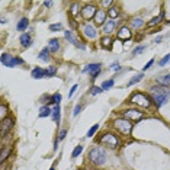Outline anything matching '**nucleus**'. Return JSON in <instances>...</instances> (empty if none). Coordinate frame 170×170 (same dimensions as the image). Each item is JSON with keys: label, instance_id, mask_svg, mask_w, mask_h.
<instances>
[{"label": "nucleus", "instance_id": "nucleus-1", "mask_svg": "<svg viewBox=\"0 0 170 170\" xmlns=\"http://www.w3.org/2000/svg\"><path fill=\"white\" fill-rule=\"evenodd\" d=\"M89 160L93 166L96 167H100L103 166L108 160V154H106V150L105 148H100V147H92L89 150Z\"/></svg>", "mask_w": 170, "mask_h": 170}, {"label": "nucleus", "instance_id": "nucleus-2", "mask_svg": "<svg viewBox=\"0 0 170 170\" xmlns=\"http://www.w3.org/2000/svg\"><path fill=\"white\" fill-rule=\"evenodd\" d=\"M128 102L131 103V105H138V106H141V108H145V109H148L151 106V99L148 98V96H145L144 93H141V92H134V93L129 96Z\"/></svg>", "mask_w": 170, "mask_h": 170}, {"label": "nucleus", "instance_id": "nucleus-3", "mask_svg": "<svg viewBox=\"0 0 170 170\" xmlns=\"http://www.w3.org/2000/svg\"><path fill=\"white\" fill-rule=\"evenodd\" d=\"M99 144H102L103 147H109V148H116L119 145V137L115 135L113 132H105L100 135V138L98 140Z\"/></svg>", "mask_w": 170, "mask_h": 170}, {"label": "nucleus", "instance_id": "nucleus-4", "mask_svg": "<svg viewBox=\"0 0 170 170\" xmlns=\"http://www.w3.org/2000/svg\"><path fill=\"white\" fill-rule=\"evenodd\" d=\"M113 128L118 129L122 135H129L132 131V124L129 121H127L125 118H122V119H115V121H113Z\"/></svg>", "mask_w": 170, "mask_h": 170}, {"label": "nucleus", "instance_id": "nucleus-5", "mask_svg": "<svg viewBox=\"0 0 170 170\" xmlns=\"http://www.w3.org/2000/svg\"><path fill=\"white\" fill-rule=\"evenodd\" d=\"M0 61H2V64L6 65V67H9V68L16 67V65H23V64H25V61H23L22 58H18V57H13V55L6 54V53L2 54Z\"/></svg>", "mask_w": 170, "mask_h": 170}, {"label": "nucleus", "instance_id": "nucleus-6", "mask_svg": "<svg viewBox=\"0 0 170 170\" xmlns=\"http://www.w3.org/2000/svg\"><path fill=\"white\" fill-rule=\"evenodd\" d=\"M82 34H83L87 39H96L98 31H96V26L92 25V23H84L83 26H82Z\"/></svg>", "mask_w": 170, "mask_h": 170}, {"label": "nucleus", "instance_id": "nucleus-7", "mask_svg": "<svg viewBox=\"0 0 170 170\" xmlns=\"http://www.w3.org/2000/svg\"><path fill=\"white\" fill-rule=\"evenodd\" d=\"M96 13H98V9H96V6H93V4H86V6H83V9H82V18L86 19V20L94 19Z\"/></svg>", "mask_w": 170, "mask_h": 170}, {"label": "nucleus", "instance_id": "nucleus-8", "mask_svg": "<svg viewBox=\"0 0 170 170\" xmlns=\"http://www.w3.org/2000/svg\"><path fill=\"white\" fill-rule=\"evenodd\" d=\"M124 118L127 119V121H141L144 118V113L140 112V110H137V109H128V110H125L124 112Z\"/></svg>", "mask_w": 170, "mask_h": 170}, {"label": "nucleus", "instance_id": "nucleus-9", "mask_svg": "<svg viewBox=\"0 0 170 170\" xmlns=\"http://www.w3.org/2000/svg\"><path fill=\"white\" fill-rule=\"evenodd\" d=\"M150 94H151V100L156 103V106H157V108H162V106L167 102V99H169L166 94L157 93V92H150Z\"/></svg>", "mask_w": 170, "mask_h": 170}, {"label": "nucleus", "instance_id": "nucleus-10", "mask_svg": "<svg viewBox=\"0 0 170 170\" xmlns=\"http://www.w3.org/2000/svg\"><path fill=\"white\" fill-rule=\"evenodd\" d=\"M13 125H15L13 118L8 116V118H4V119H2V124H0V127H2V135H6L8 132H10V129L13 128Z\"/></svg>", "mask_w": 170, "mask_h": 170}, {"label": "nucleus", "instance_id": "nucleus-11", "mask_svg": "<svg viewBox=\"0 0 170 170\" xmlns=\"http://www.w3.org/2000/svg\"><path fill=\"white\" fill-rule=\"evenodd\" d=\"M64 37H65V39H67L68 42H71L73 45L77 47V48H80V49H84V48H86V47H84V44H82V42H80L79 39H77V38L73 35L71 31H65V32H64Z\"/></svg>", "mask_w": 170, "mask_h": 170}, {"label": "nucleus", "instance_id": "nucleus-12", "mask_svg": "<svg viewBox=\"0 0 170 170\" xmlns=\"http://www.w3.org/2000/svg\"><path fill=\"white\" fill-rule=\"evenodd\" d=\"M116 37H118V39H121V41H127V39H131V38H132L131 29H129L128 26H122L121 29L118 31Z\"/></svg>", "mask_w": 170, "mask_h": 170}, {"label": "nucleus", "instance_id": "nucleus-13", "mask_svg": "<svg viewBox=\"0 0 170 170\" xmlns=\"http://www.w3.org/2000/svg\"><path fill=\"white\" fill-rule=\"evenodd\" d=\"M116 25H118V22H115V20H112V19H110V20H108V22H105V25H103V34L108 37L110 32H113V31H115Z\"/></svg>", "mask_w": 170, "mask_h": 170}, {"label": "nucleus", "instance_id": "nucleus-14", "mask_svg": "<svg viewBox=\"0 0 170 170\" xmlns=\"http://www.w3.org/2000/svg\"><path fill=\"white\" fill-rule=\"evenodd\" d=\"M19 41H20L23 48H28V47L32 45V37H31V34H20Z\"/></svg>", "mask_w": 170, "mask_h": 170}, {"label": "nucleus", "instance_id": "nucleus-15", "mask_svg": "<svg viewBox=\"0 0 170 170\" xmlns=\"http://www.w3.org/2000/svg\"><path fill=\"white\" fill-rule=\"evenodd\" d=\"M34 79H42V77H47V68H41V67H35L32 71H31Z\"/></svg>", "mask_w": 170, "mask_h": 170}, {"label": "nucleus", "instance_id": "nucleus-16", "mask_svg": "<svg viewBox=\"0 0 170 170\" xmlns=\"http://www.w3.org/2000/svg\"><path fill=\"white\" fill-rule=\"evenodd\" d=\"M105 19H106V12L102 10V9H98V13L94 16V23L96 25H103L105 23Z\"/></svg>", "mask_w": 170, "mask_h": 170}, {"label": "nucleus", "instance_id": "nucleus-17", "mask_svg": "<svg viewBox=\"0 0 170 170\" xmlns=\"http://www.w3.org/2000/svg\"><path fill=\"white\" fill-rule=\"evenodd\" d=\"M150 92H157V93H163L166 94L167 98H170V89H167L166 86H160V84H156L150 89Z\"/></svg>", "mask_w": 170, "mask_h": 170}, {"label": "nucleus", "instance_id": "nucleus-18", "mask_svg": "<svg viewBox=\"0 0 170 170\" xmlns=\"http://www.w3.org/2000/svg\"><path fill=\"white\" fill-rule=\"evenodd\" d=\"M48 48L51 53H57V51H60V41L57 39V38H51L48 42Z\"/></svg>", "mask_w": 170, "mask_h": 170}, {"label": "nucleus", "instance_id": "nucleus-19", "mask_svg": "<svg viewBox=\"0 0 170 170\" xmlns=\"http://www.w3.org/2000/svg\"><path fill=\"white\" fill-rule=\"evenodd\" d=\"M100 67H102V65L99 64V63H93V64L86 65V68L83 70V73H90V74H94L96 71H100Z\"/></svg>", "mask_w": 170, "mask_h": 170}, {"label": "nucleus", "instance_id": "nucleus-20", "mask_svg": "<svg viewBox=\"0 0 170 170\" xmlns=\"http://www.w3.org/2000/svg\"><path fill=\"white\" fill-rule=\"evenodd\" d=\"M163 19H164V10H162L159 15L156 16V18L151 19L150 22H148V26H156V25H159V23L163 20Z\"/></svg>", "mask_w": 170, "mask_h": 170}, {"label": "nucleus", "instance_id": "nucleus-21", "mask_svg": "<svg viewBox=\"0 0 170 170\" xmlns=\"http://www.w3.org/2000/svg\"><path fill=\"white\" fill-rule=\"evenodd\" d=\"M38 58H39L41 61H45V63L47 61H49V48L48 47L41 49V53L38 54Z\"/></svg>", "mask_w": 170, "mask_h": 170}, {"label": "nucleus", "instance_id": "nucleus-22", "mask_svg": "<svg viewBox=\"0 0 170 170\" xmlns=\"http://www.w3.org/2000/svg\"><path fill=\"white\" fill-rule=\"evenodd\" d=\"M60 113H61L60 105H55L53 109V119L57 122V125H60Z\"/></svg>", "mask_w": 170, "mask_h": 170}, {"label": "nucleus", "instance_id": "nucleus-23", "mask_svg": "<svg viewBox=\"0 0 170 170\" xmlns=\"http://www.w3.org/2000/svg\"><path fill=\"white\" fill-rule=\"evenodd\" d=\"M160 86H170V74H164V76H160L159 79H157Z\"/></svg>", "mask_w": 170, "mask_h": 170}, {"label": "nucleus", "instance_id": "nucleus-24", "mask_svg": "<svg viewBox=\"0 0 170 170\" xmlns=\"http://www.w3.org/2000/svg\"><path fill=\"white\" fill-rule=\"evenodd\" d=\"M143 25H144V20H143L141 18H134V19H131V28H134V29H140Z\"/></svg>", "mask_w": 170, "mask_h": 170}, {"label": "nucleus", "instance_id": "nucleus-25", "mask_svg": "<svg viewBox=\"0 0 170 170\" xmlns=\"http://www.w3.org/2000/svg\"><path fill=\"white\" fill-rule=\"evenodd\" d=\"M28 26H29V20H28L26 18H22L18 22V26H16V28H18V31H25Z\"/></svg>", "mask_w": 170, "mask_h": 170}, {"label": "nucleus", "instance_id": "nucleus-26", "mask_svg": "<svg viewBox=\"0 0 170 170\" xmlns=\"http://www.w3.org/2000/svg\"><path fill=\"white\" fill-rule=\"evenodd\" d=\"M110 44H112V38H109V37L102 38V41H100V47L105 48V49H110V48H112Z\"/></svg>", "mask_w": 170, "mask_h": 170}, {"label": "nucleus", "instance_id": "nucleus-27", "mask_svg": "<svg viewBox=\"0 0 170 170\" xmlns=\"http://www.w3.org/2000/svg\"><path fill=\"white\" fill-rule=\"evenodd\" d=\"M9 154H10V147H3V150H2V154H0V163H2V164L6 162V159H8Z\"/></svg>", "mask_w": 170, "mask_h": 170}, {"label": "nucleus", "instance_id": "nucleus-28", "mask_svg": "<svg viewBox=\"0 0 170 170\" xmlns=\"http://www.w3.org/2000/svg\"><path fill=\"white\" fill-rule=\"evenodd\" d=\"M51 113H53V110L49 109L48 106H42L41 110H39V115H38V116H39V118H47V116H49Z\"/></svg>", "mask_w": 170, "mask_h": 170}, {"label": "nucleus", "instance_id": "nucleus-29", "mask_svg": "<svg viewBox=\"0 0 170 170\" xmlns=\"http://www.w3.org/2000/svg\"><path fill=\"white\" fill-rule=\"evenodd\" d=\"M61 102V94L60 93H54L53 96H51V100H49V105H60Z\"/></svg>", "mask_w": 170, "mask_h": 170}, {"label": "nucleus", "instance_id": "nucleus-30", "mask_svg": "<svg viewBox=\"0 0 170 170\" xmlns=\"http://www.w3.org/2000/svg\"><path fill=\"white\" fill-rule=\"evenodd\" d=\"M144 77V74L143 73H140V74H137V76H134V77H132L131 80H129L128 83H127V86H132V84H135V83H138V82H140L141 79H143Z\"/></svg>", "mask_w": 170, "mask_h": 170}, {"label": "nucleus", "instance_id": "nucleus-31", "mask_svg": "<svg viewBox=\"0 0 170 170\" xmlns=\"http://www.w3.org/2000/svg\"><path fill=\"white\" fill-rule=\"evenodd\" d=\"M113 84H115V80L109 79V80H106V82H103V83H102V89H103V90H108V89H110Z\"/></svg>", "mask_w": 170, "mask_h": 170}, {"label": "nucleus", "instance_id": "nucleus-32", "mask_svg": "<svg viewBox=\"0 0 170 170\" xmlns=\"http://www.w3.org/2000/svg\"><path fill=\"white\" fill-rule=\"evenodd\" d=\"M77 10H79V4H77V3H73V4H71V9H70V15L73 16V20L77 18Z\"/></svg>", "mask_w": 170, "mask_h": 170}, {"label": "nucleus", "instance_id": "nucleus-33", "mask_svg": "<svg viewBox=\"0 0 170 170\" xmlns=\"http://www.w3.org/2000/svg\"><path fill=\"white\" fill-rule=\"evenodd\" d=\"M98 129H99V124H94L93 127H92V128L87 131V135L86 137H87V138H92V137L96 134V131H98Z\"/></svg>", "mask_w": 170, "mask_h": 170}, {"label": "nucleus", "instance_id": "nucleus-34", "mask_svg": "<svg viewBox=\"0 0 170 170\" xmlns=\"http://www.w3.org/2000/svg\"><path fill=\"white\" fill-rule=\"evenodd\" d=\"M0 115H2V119L8 118V106L4 105V103H2V105H0Z\"/></svg>", "mask_w": 170, "mask_h": 170}, {"label": "nucleus", "instance_id": "nucleus-35", "mask_svg": "<svg viewBox=\"0 0 170 170\" xmlns=\"http://www.w3.org/2000/svg\"><path fill=\"white\" fill-rule=\"evenodd\" d=\"M82 151H83V147H82V145H77V147L74 148V151H73L71 157H73V159H76V157H79V156H80V153H82Z\"/></svg>", "mask_w": 170, "mask_h": 170}, {"label": "nucleus", "instance_id": "nucleus-36", "mask_svg": "<svg viewBox=\"0 0 170 170\" xmlns=\"http://www.w3.org/2000/svg\"><path fill=\"white\" fill-rule=\"evenodd\" d=\"M118 15H119V12H118V9L116 8H110L109 9V16H110V19H115V18H118Z\"/></svg>", "mask_w": 170, "mask_h": 170}, {"label": "nucleus", "instance_id": "nucleus-37", "mask_svg": "<svg viewBox=\"0 0 170 170\" xmlns=\"http://www.w3.org/2000/svg\"><path fill=\"white\" fill-rule=\"evenodd\" d=\"M169 61H170V53H169V54H167V55H166V57H163L162 60H160V61H159V65H160V67H162V65H166V64H167V63H169Z\"/></svg>", "mask_w": 170, "mask_h": 170}, {"label": "nucleus", "instance_id": "nucleus-38", "mask_svg": "<svg viewBox=\"0 0 170 170\" xmlns=\"http://www.w3.org/2000/svg\"><path fill=\"white\" fill-rule=\"evenodd\" d=\"M144 49H145V47H143V45H141V47H137V48L134 49V51H132V57H135L137 54H141V53L144 51Z\"/></svg>", "mask_w": 170, "mask_h": 170}, {"label": "nucleus", "instance_id": "nucleus-39", "mask_svg": "<svg viewBox=\"0 0 170 170\" xmlns=\"http://www.w3.org/2000/svg\"><path fill=\"white\" fill-rule=\"evenodd\" d=\"M55 73H57V67H48V68H47V76H48V77L54 76Z\"/></svg>", "mask_w": 170, "mask_h": 170}, {"label": "nucleus", "instance_id": "nucleus-40", "mask_svg": "<svg viewBox=\"0 0 170 170\" xmlns=\"http://www.w3.org/2000/svg\"><path fill=\"white\" fill-rule=\"evenodd\" d=\"M102 90H103L102 87H96V86H93V87L90 89V94H99Z\"/></svg>", "mask_w": 170, "mask_h": 170}, {"label": "nucleus", "instance_id": "nucleus-41", "mask_svg": "<svg viewBox=\"0 0 170 170\" xmlns=\"http://www.w3.org/2000/svg\"><path fill=\"white\" fill-rule=\"evenodd\" d=\"M63 29V25L61 23H57V25H49V31H60Z\"/></svg>", "mask_w": 170, "mask_h": 170}, {"label": "nucleus", "instance_id": "nucleus-42", "mask_svg": "<svg viewBox=\"0 0 170 170\" xmlns=\"http://www.w3.org/2000/svg\"><path fill=\"white\" fill-rule=\"evenodd\" d=\"M80 110H82V105H80V103H77V105H76V108H74V112H73V115H74V116H77Z\"/></svg>", "mask_w": 170, "mask_h": 170}, {"label": "nucleus", "instance_id": "nucleus-43", "mask_svg": "<svg viewBox=\"0 0 170 170\" xmlns=\"http://www.w3.org/2000/svg\"><path fill=\"white\" fill-rule=\"evenodd\" d=\"M153 64H154V58H151V60L148 61L147 64L144 65V68H143V70H144V71H145V70H148V68H150V67H151V65H153Z\"/></svg>", "mask_w": 170, "mask_h": 170}, {"label": "nucleus", "instance_id": "nucleus-44", "mask_svg": "<svg viewBox=\"0 0 170 170\" xmlns=\"http://www.w3.org/2000/svg\"><path fill=\"white\" fill-rule=\"evenodd\" d=\"M119 63H113V64H110V70H113V71H118L119 70Z\"/></svg>", "mask_w": 170, "mask_h": 170}, {"label": "nucleus", "instance_id": "nucleus-45", "mask_svg": "<svg viewBox=\"0 0 170 170\" xmlns=\"http://www.w3.org/2000/svg\"><path fill=\"white\" fill-rule=\"evenodd\" d=\"M65 134H67V131H65V129H61V131H60V135H58V141H61V140H64V137H65Z\"/></svg>", "mask_w": 170, "mask_h": 170}, {"label": "nucleus", "instance_id": "nucleus-46", "mask_svg": "<svg viewBox=\"0 0 170 170\" xmlns=\"http://www.w3.org/2000/svg\"><path fill=\"white\" fill-rule=\"evenodd\" d=\"M76 89H77V84H74V86L71 87V90L68 92V98H71L73 94H74V92H76Z\"/></svg>", "mask_w": 170, "mask_h": 170}, {"label": "nucleus", "instance_id": "nucleus-47", "mask_svg": "<svg viewBox=\"0 0 170 170\" xmlns=\"http://www.w3.org/2000/svg\"><path fill=\"white\" fill-rule=\"evenodd\" d=\"M113 2H110V0H106V2H102V6H105V8H108V6H112Z\"/></svg>", "mask_w": 170, "mask_h": 170}, {"label": "nucleus", "instance_id": "nucleus-48", "mask_svg": "<svg viewBox=\"0 0 170 170\" xmlns=\"http://www.w3.org/2000/svg\"><path fill=\"white\" fill-rule=\"evenodd\" d=\"M44 6L45 8H51L53 6V2H44Z\"/></svg>", "mask_w": 170, "mask_h": 170}, {"label": "nucleus", "instance_id": "nucleus-49", "mask_svg": "<svg viewBox=\"0 0 170 170\" xmlns=\"http://www.w3.org/2000/svg\"><path fill=\"white\" fill-rule=\"evenodd\" d=\"M99 74H100V71H96V73H94V74H92V80H94V79H96V77H98Z\"/></svg>", "mask_w": 170, "mask_h": 170}, {"label": "nucleus", "instance_id": "nucleus-50", "mask_svg": "<svg viewBox=\"0 0 170 170\" xmlns=\"http://www.w3.org/2000/svg\"><path fill=\"white\" fill-rule=\"evenodd\" d=\"M162 39H163L162 37H157V38H156V42H160V41H162Z\"/></svg>", "mask_w": 170, "mask_h": 170}, {"label": "nucleus", "instance_id": "nucleus-51", "mask_svg": "<svg viewBox=\"0 0 170 170\" xmlns=\"http://www.w3.org/2000/svg\"><path fill=\"white\" fill-rule=\"evenodd\" d=\"M49 170H55V169H54V167H51V169H49Z\"/></svg>", "mask_w": 170, "mask_h": 170}]
</instances>
